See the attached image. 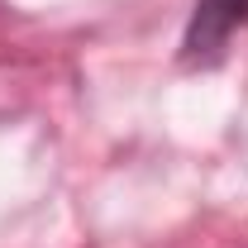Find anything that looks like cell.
<instances>
[{
	"label": "cell",
	"instance_id": "cell-1",
	"mask_svg": "<svg viewBox=\"0 0 248 248\" xmlns=\"http://www.w3.org/2000/svg\"><path fill=\"white\" fill-rule=\"evenodd\" d=\"M239 29H248V0H196L182 33V58L210 62Z\"/></svg>",
	"mask_w": 248,
	"mask_h": 248
}]
</instances>
